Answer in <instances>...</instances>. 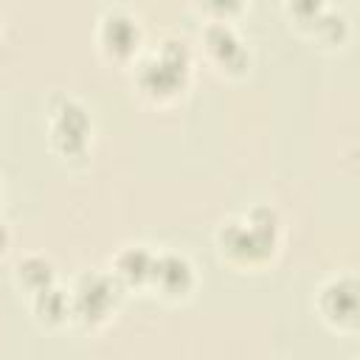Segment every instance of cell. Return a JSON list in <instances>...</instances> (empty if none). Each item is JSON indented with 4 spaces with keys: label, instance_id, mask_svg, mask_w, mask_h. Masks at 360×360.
Masks as SVG:
<instances>
[{
    "label": "cell",
    "instance_id": "1",
    "mask_svg": "<svg viewBox=\"0 0 360 360\" xmlns=\"http://www.w3.org/2000/svg\"><path fill=\"white\" fill-rule=\"evenodd\" d=\"M284 219L270 202H256L239 217H228L217 228V250L231 267L253 270L267 264L281 245Z\"/></svg>",
    "mask_w": 360,
    "mask_h": 360
},
{
    "label": "cell",
    "instance_id": "2",
    "mask_svg": "<svg viewBox=\"0 0 360 360\" xmlns=\"http://www.w3.org/2000/svg\"><path fill=\"white\" fill-rule=\"evenodd\" d=\"M191 76V51L183 39L166 37L152 53L135 62V87L143 98L166 104L174 101Z\"/></svg>",
    "mask_w": 360,
    "mask_h": 360
},
{
    "label": "cell",
    "instance_id": "3",
    "mask_svg": "<svg viewBox=\"0 0 360 360\" xmlns=\"http://www.w3.org/2000/svg\"><path fill=\"white\" fill-rule=\"evenodd\" d=\"M124 290L107 270H84L76 276L70 287V323L96 332L101 329L118 309Z\"/></svg>",
    "mask_w": 360,
    "mask_h": 360
},
{
    "label": "cell",
    "instance_id": "4",
    "mask_svg": "<svg viewBox=\"0 0 360 360\" xmlns=\"http://www.w3.org/2000/svg\"><path fill=\"white\" fill-rule=\"evenodd\" d=\"M90 115L84 110L82 101L70 98V96H53L51 107H48V138H51V149L65 158H87L90 149Z\"/></svg>",
    "mask_w": 360,
    "mask_h": 360
},
{
    "label": "cell",
    "instance_id": "5",
    "mask_svg": "<svg viewBox=\"0 0 360 360\" xmlns=\"http://www.w3.org/2000/svg\"><path fill=\"white\" fill-rule=\"evenodd\" d=\"M318 318L343 335H354L360 326V304H357V278L352 273L329 276L315 292Z\"/></svg>",
    "mask_w": 360,
    "mask_h": 360
},
{
    "label": "cell",
    "instance_id": "6",
    "mask_svg": "<svg viewBox=\"0 0 360 360\" xmlns=\"http://www.w3.org/2000/svg\"><path fill=\"white\" fill-rule=\"evenodd\" d=\"M96 45L110 62L135 59L143 45V31H141L138 17L121 6L104 8L96 25Z\"/></svg>",
    "mask_w": 360,
    "mask_h": 360
},
{
    "label": "cell",
    "instance_id": "7",
    "mask_svg": "<svg viewBox=\"0 0 360 360\" xmlns=\"http://www.w3.org/2000/svg\"><path fill=\"white\" fill-rule=\"evenodd\" d=\"M200 39H202V51H205L208 62L222 76L236 79V76H245L250 70V48L245 45V39L233 22L208 20Z\"/></svg>",
    "mask_w": 360,
    "mask_h": 360
},
{
    "label": "cell",
    "instance_id": "8",
    "mask_svg": "<svg viewBox=\"0 0 360 360\" xmlns=\"http://www.w3.org/2000/svg\"><path fill=\"white\" fill-rule=\"evenodd\" d=\"M197 273L186 253L177 250H155V264L149 276V290H155L163 301H183L194 292Z\"/></svg>",
    "mask_w": 360,
    "mask_h": 360
},
{
    "label": "cell",
    "instance_id": "9",
    "mask_svg": "<svg viewBox=\"0 0 360 360\" xmlns=\"http://www.w3.org/2000/svg\"><path fill=\"white\" fill-rule=\"evenodd\" d=\"M152 264H155V250L143 242L135 245H121L112 259H110V276L118 281L121 290H143L149 287V276H152Z\"/></svg>",
    "mask_w": 360,
    "mask_h": 360
},
{
    "label": "cell",
    "instance_id": "10",
    "mask_svg": "<svg viewBox=\"0 0 360 360\" xmlns=\"http://www.w3.org/2000/svg\"><path fill=\"white\" fill-rule=\"evenodd\" d=\"M28 307H31L34 321L45 329H62L65 323H70V290L59 284H51L28 295Z\"/></svg>",
    "mask_w": 360,
    "mask_h": 360
},
{
    "label": "cell",
    "instance_id": "11",
    "mask_svg": "<svg viewBox=\"0 0 360 360\" xmlns=\"http://www.w3.org/2000/svg\"><path fill=\"white\" fill-rule=\"evenodd\" d=\"M11 278H14L17 290H22L25 295H34V292L56 284V264L45 253H25L14 262Z\"/></svg>",
    "mask_w": 360,
    "mask_h": 360
},
{
    "label": "cell",
    "instance_id": "12",
    "mask_svg": "<svg viewBox=\"0 0 360 360\" xmlns=\"http://www.w3.org/2000/svg\"><path fill=\"white\" fill-rule=\"evenodd\" d=\"M309 34L323 48H340L346 42V37H349V22H346L343 11H335V8L323 6V11L318 14V20L312 22Z\"/></svg>",
    "mask_w": 360,
    "mask_h": 360
},
{
    "label": "cell",
    "instance_id": "13",
    "mask_svg": "<svg viewBox=\"0 0 360 360\" xmlns=\"http://www.w3.org/2000/svg\"><path fill=\"white\" fill-rule=\"evenodd\" d=\"M287 11L295 17V25H298V28L309 31V28H312V22L318 20V14L323 11V6H321V3L307 0V3H292V6H287Z\"/></svg>",
    "mask_w": 360,
    "mask_h": 360
},
{
    "label": "cell",
    "instance_id": "14",
    "mask_svg": "<svg viewBox=\"0 0 360 360\" xmlns=\"http://www.w3.org/2000/svg\"><path fill=\"white\" fill-rule=\"evenodd\" d=\"M8 248H11V228H8V222L0 217V256H6Z\"/></svg>",
    "mask_w": 360,
    "mask_h": 360
},
{
    "label": "cell",
    "instance_id": "15",
    "mask_svg": "<svg viewBox=\"0 0 360 360\" xmlns=\"http://www.w3.org/2000/svg\"><path fill=\"white\" fill-rule=\"evenodd\" d=\"M0 202H3V186H0Z\"/></svg>",
    "mask_w": 360,
    "mask_h": 360
}]
</instances>
